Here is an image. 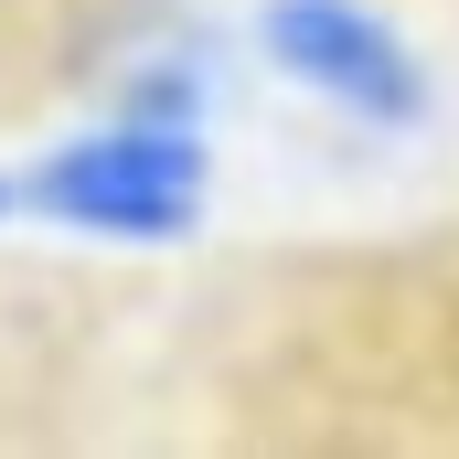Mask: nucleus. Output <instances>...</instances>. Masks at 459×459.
I'll return each instance as SVG.
<instances>
[{
    "instance_id": "1",
    "label": "nucleus",
    "mask_w": 459,
    "mask_h": 459,
    "mask_svg": "<svg viewBox=\"0 0 459 459\" xmlns=\"http://www.w3.org/2000/svg\"><path fill=\"white\" fill-rule=\"evenodd\" d=\"M22 214L108 246H171L204 214V139L182 117H117L65 139L43 171H22Z\"/></svg>"
},
{
    "instance_id": "2",
    "label": "nucleus",
    "mask_w": 459,
    "mask_h": 459,
    "mask_svg": "<svg viewBox=\"0 0 459 459\" xmlns=\"http://www.w3.org/2000/svg\"><path fill=\"white\" fill-rule=\"evenodd\" d=\"M256 32H267V65H278L289 86L332 97V108L363 117V128H406V117H428V75H417L406 32L374 22L363 0H267Z\"/></svg>"
},
{
    "instance_id": "3",
    "label": "nucleus",
    "mask_w": 459,
    "mask_h": 459,
    "mask_svg": "<svg viewBox=\"0 0 459 459\" xmlns=\"http://www.w3.org/2000/svg\"><path fill=\"white\" fill-rule=\"evenodd\" d=\"M11 214H22V182H0V225H11Z\"/></svg>"
}]
</instances>
